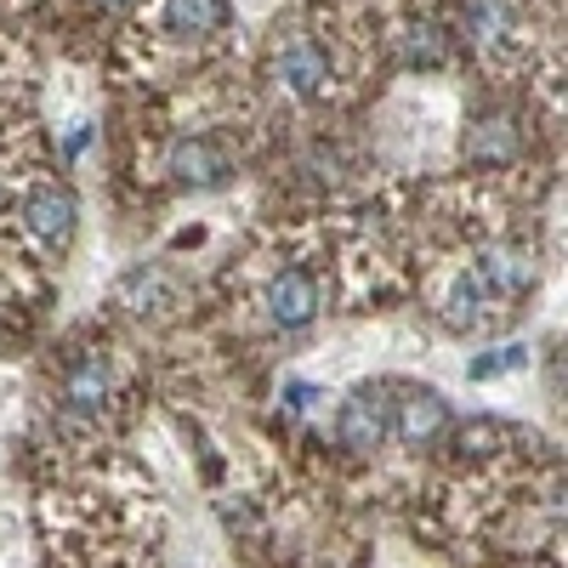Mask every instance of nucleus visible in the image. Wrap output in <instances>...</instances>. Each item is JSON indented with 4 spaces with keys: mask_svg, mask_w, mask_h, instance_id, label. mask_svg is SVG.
<instances>
[{
    "mask_svg": "<svg viewBox=\"0 0 568 568\" xmlns=\"http://www.w3.org/2000/svg\"><path fill=\"white\" fill-rule=\"evenodd\" d=\"M109 393H114V364H109V353L80 347V353L63 364V382H58V409H63V420H103Z\"/></svg>",
    "mask_w": 568,
    "mask_h": 568,
    "instance_id": "f03ea898",
    "label": "nucleus"
},
{
    "mask_svg": "<svg viewBox=\"0 0 568 568\" xmlns=\"http://www.w3.org/2000/svg\"><path fill=\"white\" fill-rule=\"evenodd\" d=\"M74 222H80V205L69 194V182H58V176H40L29 194L18 200V227L45 256H63L74 245Z\"/></svg>",
    "mask_w": 568,
    "mask_h": 568,
    "instance_id": "f257e3e1",
    "label": "nucleus"
},
{
    "mask_svg": "<svg viewBox=\"0 0 568 568\" xmlns=\"http://www.w3.org/2000/svg\"><path fill=\"white\" fill-rule=\"evenodd\" d=\"M7 200H12V187H7V171H0V211H7Z\"/></svg>",
    "mask_w": 568,
    "mask_h": 568,
    "instance_id": "2eb2a0df",
    "label": "nucleus"
},
{
    "mask_svg": "<svg viewBox=\"0 0 568 568\" xmlns=\"http://www.w3.org/2000/svg\"><path fill=\"white\" fill-rule=\"evenodd\" d=\"M273 74H278V85L291 91V98H302V103H313V98H324V91H329V58H324V45H313V40H302V34L278 40Z\"/></svg>",
    "mask_w": 568,
    "mask_h": 568,
    "instance_id": "423d86ee",
    "label": "nucleus"
},
{
    "mask_svg": "<svg viewBox=\"0 0 568 568\" xmlns=\"http://www.w3.org/2000/svg\"><path fill=\"white\" fill-rule=\"evenodd\" d=\"M227 171H233V160H227V149H216L211 136H182V142H171V176H176V182H187V187H216V182H227Z\"/></svg>",
    "mask_w": 568,
    "mask_h": 568,
    "instance_id": "6e6552de",
    "label": "nucleus"
},
{
    "mask_svg": "<svg viewBox=\"0 0 568 568\" xmlns=\"http://www.w3.org/2000/svg\"><path fill=\"white\" fill-rule=\"evenodd\" d=\"M393 438L420 449V444H438L449 433V404L433 387H393Z\"/></svg>",
    "mask_w": 568,
    "mask_h": 568,
    "instance_id": "39448f33",
    "label": "nucleus"
},
{
    "mask_svg": "<svg viewBox=\"0 0 568 568\" xmlns=\"http://www.w3.org/2000/svg\"><path fill=\"white\" fill-rule=\"evenodd\" d=\"M511 149H517V131H511L506 114H484L466 136V160H484V165H506Z\"/></svg>",
    "mask_w": 568,
    "mask_h": 568,
    "instance_id": "9b49d317",
    "label": "nucleus"
},
{
    "mask_svg": "<svg viewBox=\"0 0 568 568\" xmlns=\"http://www.w3.org/2000/svg\"><path fill=\"white\" fill-rule=\"evenodd\" d=\"M393 438V387H358L336 409V444L353 455H375Z\"/></svg>",
    "mask_w": 568,
    "mask_h": 568,
    "instance_id": "7ed1b4c3",
    "label": "nucleus"
},
{
    "mask_svg": "<svg viewBox=\"0 0 568 568\" xmlns=\"http://www.w3.org/2000/svg\"><path fill=\"white\" fill-rule=\"evenodd\" d=\"M98 7H103V12H125V7H131V0H98Z\"/></svg>",
    "mask_w": 568,
    "mask_h": 568,
    "instance_id": "4468645a",
    "label": "nucleus"
},
{
    "mask_svg": "<svg viewBox=\"0 0 568 568\" xmlns=\"http://www.w3.org/2000/svg\"><path fill=\"white\" fill-rule=\"evenodd\" d=\"M466 273L478 278V291L506 313L517 296H529V284H535V256H529L524 245H511V240H495V245L478 251V262H471Z\"/></svg>",
    "mask_w": 568,
    "mask_h": 568,
    "instance_id": "20e7f679",
    "label": "nucleus"
},
{
    "mask_svg": "<svg viewBox=\"0 0 568 568\" xmlns=\"http://www.w3.org/2000/svg\"><path fill=\"white\" fill-rule=\"evenodd\" d=\"M524 364H529L524 347H495V353H484V358H471L466 375H471V382H495V375H511V369H524Z\"/></svg>",
    "mask_w": 568,
    "mask_h": 568,
    "instance_id": "ddd939ff",
    "label": "nucleus"
},
{
    "mask_svg": "<svg viewBox=\"0 0 568 568\" xmlns=\"http://www.w3.org/2000/svg\"><path fill=\"white\" fill-rule=\"evenodd\" d=\"M262 307L278 329H302L318 318V278L307 267H278L262 291Z\"/></svg>",
    "mask_w": 568,
    "mask_h": 568,
    "instance_id": "0eeeda50",
    "label": "nucleus"
},
{
    "mask_svg": "<svg viewBox=\"0 0 568 568\" xmlns=\"http://www.w3.org/2000/svg\"><path fill=\"white\" fill-rule=\"evenodd\" d=\"M404 63L409 69H444L449 63V40H444V29L433 18H420V23L404 29Z\"/></svg>",
    "mask_w": 568,
    "mask_h": 568,
    "instance_id": "f8f14e48",
    "label": "nucleus"
},
{
    "mask_svg": "<svg viewBox=\"0 0 568 568\" xmlns=\"http://www.w3.org/2000/svg\"><path fill=\"white\" fill-rule=\"evenodd\" d=\"M511 23H517V7L511 0H466V40L478 45V52H500L511 40Z\"/></svg>",
    "mask_w": 568,
    "mask_h": 568,
    "instance_id": "9d476101",
    "label": "nucleus"
},
{
    "mask_svg": "<svg viewBox=\"0 0 568 568\" xmlns=\"http://www.w3.org/2000/svg\"><path fill=\"white\" fill-rule=\"evenodd\" d=\"M160 29L171 40H205L227 29V0H165L160 7Z\"/></svg>",
    "mask_w": 568,
    "mask_h": 568,
    "instance_id": "1a4fd4ad",
    "label": "nucleus"
}]
</instances>
